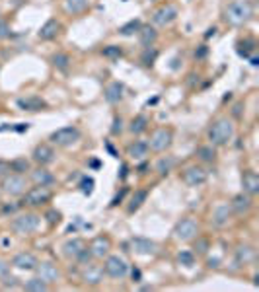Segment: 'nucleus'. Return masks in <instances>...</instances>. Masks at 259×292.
Masks as SVG:
<instances>
[{"label": "nucleus", "mask_w": 259, "mask_h": 292, "mask_svg": "<svg viewBox=\"0 0 259 292\" xmlns=\"http://www.w3.org/2000/svg\"><path fill=\"white\" fill-rule=\"evenodd\" d=\"M216 156H218V152H216L215 144H205L197 148V158L203 164H213V162H216Z\"/></svg>", "instance_id": "obj_30"}, {"label": "nucleus", "mask_w": 259, "mask_h": 292, "mask_svg": "<svg viewBox=\"0 0 259 292\" xmlns=\"http://www.w3.org/2000/svg\"><path fill=\"white\" fill-rule=\"evenodd\" d=\"M141 28H143V24H141L139 20H131L129 24H125V26H121V28H119V33H121V35H125V37H129V35L139 33V29Z\"/></svg>", "instance_id": "obj_39"}, {"label": "nucleus", "mask_w": 259, "mask_h": 292, "mask_svg": "<svg viewBox=\"0 0 259 292\" xmlns=\"http://www.w3.org/2000/svg\"><path fill=\"white\" fill-rule=\"evenodd\" d=\"M173 142V131L168 127H160L156 131H152L150 140H148V148L152 152H166Z\"/></svg>", "instance_id": "obj_7"}, {"label": "nucleus", "mask_w": 259, "mask_h": 292, "mask_svg": "<svg viewBox=\"0 0 259 292\" xmlns=\"http://www.w3.org/2000/svg\"><path fill=\"white\" fill-rule=\"evenodd\" d=\"M101 55H103V57H105V58H111V60H117V58L123 57V49H121L119 45H107V47H103Z\"/></svg>", "instance_id": "obj_40"}, {"label": "nucleus", "mask_w": 259, "mask_h": 292, "mask_svg": "<svg viewBox=\"0 0 259 292\" xmlns=\"http://www.w3.org/2000/svg\"><path fill=\"white\" fill-rule=\"evenodd\" d=\"M195 261H197V255H195L193 249H183V251L177 253V263L183 265V267H193Z\"/></svg>", "instance_id": "obj_38"}, {"label": "nucleus", "mask_w": 259, "mask_h": 292, "mask_svg": "<svg viewBox=\"0 0 259 292\" xmlns=\"http://www.w3.org/2000/svg\"><path fill=\"white\" fill-rule=\"evenodd\" d=\"M177 6H173V4H164V6H160L156 8L154 12H152V22L160 26V28H166V26H170L173 24L175 20H177Z\"/></svg>", "instance_id": "obj_11"}, {"label": "nucleus", "mask_w": 259, "mask_h": 292, "mask_svg": "<svg viewBox=\"0 0 259 292\" xmlns=\"http://www.w3.org/2000/svg\"><path fill=\"white\" fill-rule=\"evenodd\" d=\"M72 58L69 53H62V51H57V53H53L51 55V64L57 68V70H69V66H71Z\"/></svg>", "instance_id": "obj_32"}, {"label": "nucleus", "mask_w": 259, "mask_h": 292, "mask_svg": "<svg viewBox=\"0 0 259 292\" xmlns=\"http://www.w3.org/2000/svg\"><path fill=\"white\" fill-rule=\"evenodd\" d=\"M123 92H125L123 82H111L105 88V100L109 103H119L123 100Z\"/></svg>", "instance_id": "obj_26"}, {"label": "nucleus", "mask_w": 259, "mask_h": 292, "mask_svg": "<svg viewBox=\"0 0 259 292\" xmlns=\"http://www.w3.org/2000/svg\"><path fill=\"white\" fill-rule=\"evenodd\" d=\"M10 174V162H4L0 160V179L4 177V175Z\"/></svg>", "instance_id": "obj_49"}, {"label": "nucleus", "mask_w": 259, "mask_h": 292, "mask_svg": "<svg viewBox=\"0 0 259 292\" xmlns=\"http://www.w3.org/2000/svg\"><path fill=\"white\" fill-rule=\"evenodd\" d=\"M197 234H199V224L191 216L177 220V224L173 226V238L179 240V242H191Z\"/></svg>", "instance_id": "obj_9"}, {"label": "nucleus", "mask_w": 259, "mask_h": 292, "mask_svg": "<svg viewBox=\"0 0 259 292\" xmlns=\"http://www.w3.org/2000/svg\"><path fill=\"white\" fill-rule=\"evenodd\" d=\"M29 177H31V181L35 183V185H43V187H51V185H55V175L51 174L45 166H39V168H35V170H29Z\"/></svg>", "instance_id": "obj_19"}, {"label": "nucleus", "mask_w": 259, "mask_h": 292, "mask_svg": "<svg viewBox=\"0 0 259 292\" xmlns=\"http://www.w3.org/2000/svg\"><path fill=\"white\" fill-rule=\"evenodd\" d=\"M31 158H33L35 164H39V166H49V164L55 162L57 152H55L53 144H49V142H39V144L33 148Z\"/></svg>", "instance_id": "obj_12"}, {"label": "nucleus", "mask_w": 259, "mask_h": 292, "mask_svg": "<svg viewBox=\"0 0 259 292\" xmlns=\"http://www.w3.org/2000/svg\"><path fill=\"white\" fill-rule=\"evenodd\" d=\"M90 8V0H64V10L67 14L78 16L82 12H86Z\"/></svg>", "instance_id": "obj_29"}, {"label": "nucleus", "mask_w": 259, "mask_h": 292, "mask_svg": "<svg viewBox=\"0 0 259 292\" xmlns=\"http://www.w3.org/2000/svg\"><path fill=\"white\" fill-rule=\"evenodd\" d=\"M90 251H92V255L96 257V259H103V257H107L109 255V249H111V240L107 238V236H98V238H94V242L90 244Z\"/></svg>", "instance_id": "obj_20"}, {"label": "nucleus", "mask_w": 259, "mask_h": 292, "mask_svg": "<svg viewBox=\"0 0 259 292\" xmlns=\"http://www.w3.org/2000/svg\"><path fill=\"white\" fill-rule=\"evenodd\" d=\"M80 136H82V132L78 127H62V129H57L55 132H51V136H49V140H51V144L53 146H60V148H67V146H72L76 144L78 140H80Z\"/></svg>", "instance_id": "obj_5"}, {"label": "nucleus", "mask_w": 259, "mask_h": 292, "mask_svg": "<svg viewBox=\"0 0 259 292\" xmlns=\"http://www.w3.org/2000/svg\"><path fill=\"white\" fill-rule=\"evenodd\" d=\"M251 16H253V8L247 0H234L228 4L224 18L230 26H244L251 20Z\"/></svg>", "instance_id": "obj_2"}, {"label": "nucleus", "mask_w": 259, "mask_h": 292, "mask_svg": "<svg viewBox=\"0 0 259 292\" xmlns=\"http://www.w3.org/2000/svg\"><path fill=\"white\" fill-rule=\"evenodd\" d=\"M181 179H183V183H185L187 187H201L203 183L207 181V172L203 170L201 166L193 164V166H187V168L183 170Z\"/></svg>", "instance_id": "obj_13"}, {"label": "nucleus", "mask_w": 259, "mask_h": 292, "mask_svg": "<svg viewBox=\"0 0 259 292\" xmlns=\"http://www.w3.org/2000/svg\"><path fill=\"white\" fill-rule=\"evenodd\" d=\"M103 265H98V263H86V265H82V273H80V278H82V282L88 284V286H98L101 284V280H103Z\"/></svg>", "instance_id": "obj_10"}, {"label": "nucleus", "mask_w": 259, "mask_h": 292, "mask_svg": "<svg viewBox=\"0 0 259 292\" xmlns=\"http://www.w3.org/2000/svg\"><path fill=\"white\" fill-rule=\"evenodd\" d=\"M148 154H150V148H148V142H144V140H135V142H131L127 146V156L131 160L143 162L146 160Z\"/></svg>", "instance_id": "obj_22"}, {"label": "nucleus", "mask_w": 259, "mask_h": 292, "mask_svg": "<svg viewBox=\"0 0 259 292\" xmlns=\"http://www.w3.org/2000/svg\"><path fill=\"white\" fill-rule=\"evenodd\" d=\"M45 218H47V224H49V226H57L58 222H60V212L55 210V208H51V210H47Z\"/></svg>", "instance_id": "obj_42"}, {"label": "nucleus", "mask_w": 259, "mask_h": 292, "mask_svg": "<svg viewBox=\"0 0 259 292\" xmlns=\"http://www.w3.org/2000/svg\"><path fill=\"white\" fill-rule=\"evenodd\" d=\"M51 197H53V193H51L49 187L35 185V187H31V189H26L22 204L31 206V208H39V206H43V204L49 203V201H51Z\"/></svg>", "instance_id": "obj_6"}, {"label": "nucleus", "mask_w": 259, "mask_h": 292, "mask_svg": "<svg viewBox=\"0 0 259 292\" xmlns=\"http://www.w3.org/2000/svg\"><path fill=\"white\" fill-rule=\"evenodd\" d=\"M47 103L41 98H26V100H18V107L24 111H39L43 109Z\"/></svg>", "instance_id": "obj_34"}, {"label": "nucleus", "mask_w": 259, "mask_h": 292, "mask_svg": "<svg viewBox=\"0 0 259 292\" xmlns=\"http://www.w3.org/2000/svg\"><path fill=\"white\" fill-rule=\"evenodd\" d=\"M2 284H4V288H18V286H22L20 278L12 277V275H6V277L2 278Z\"/></svg>", "instance_id": "obj_44"}, {"label": "nucleus", "mask_w": 259, "mask_h": 292, "mask_svg": "<svg viewBox=\"0 0 259 292\" xmlns=\"http://www.w3.org/2000/svg\"><path fill=\"white\" fill-rule=\"evenodd\" d=\"M8 273H10V263L0 257V278H4Z\"/></svg>", "instance_id": "obj_47"}, {"label": "nucleus", "mask_w": 259, "mask_h": 292, "mask_svg": "<svg viewBox=\"0 0 259 292\" xmlns=\"http://www.w3.org/2000/svg\"><path fill=\"white\" fill-rule=\"evenodd\" d=\"M84 248H86L84 240L72 238V240H67V242L62 244V253H64V257H69V259H76V255H78Z\"/></svg>", "instance_id": "obj_24"}, {"label": "nucleus", "mask_w": 259, "mask_h": 292, "mask_svg": "<svg viewBox=\"0 0 259 292\" xmlns=\"http://www.w3.org/2000/svg\"><path fill=\"white\" fill-rule=\"evenodd\" d=\"M92 259H94L92 251H90L88 248H84L82 251H80V253H78V255H76V259H74V261H78L80 265H86V263H90Z\"/></svg>", "instance_id": "obj_43"}, {"label": "nucleus", "mask_w": 259, "mask_h": 292, "mask_svg": "<svg viewBox=\"0 0 259 292\" xmlns=\"http://www.w3.org/2000/svg\"><path fill=\"white\" fill-rule=\"evenodd\" d=\"M103 273L107 277L115 278V280H121V278H125L129 275V265L119 255H107L105 263H103Z\"/></svg>", "instance_id": "obj_8"}, {"label": "nucleus", "mask_w": 259, "mask_h": 292, "mask_svg": "<svg viewBox=\"0 0 259 292\" xmlns=\"http://www.w3.org/2000/svg\"><path fill=\"white\" fill-rule=\"evenodd\" d=\"M8 35H10V26L0 20V39H6Z\"/></svg>", "instance_id": "obj_48"}, {"label": "nucleus", "mask_w": 259, "mask_h": 292, "mask_svg": "<svg viewBox=\"0 0 259 292\" xmlns=\"http://www.w3.org/2000/svg\"><path fill=\"white\" fill-rule=\"evenodd\" d=\"M146 199H148V189H137L133 195H131L129 199V204H127V212H137L144 203H146Z\"/></svg>", "instance_id": "obj_25"}, {"label": "nucleus", "mask_w": 259, "mask_h": 292, "mask_svg": "<svg viewBox=\"0 0 259 292\" xmlns=\"http://www.w3.org/2000/svg\"><path fill=\"white\" fill-rule=\"evenodd\" d=\"M139 39H141V45L143 47H152L158 39V31L150 26H143L139 29Z\"/></svg>", "instance_id": "obj_28"}, {"label": "nucleus", "mask_w": 259, "mask_h": 292, "mask_svg": "<svg viewBox=\"0 0 259 292\" xmlns=\"http://www.w3.org/2000/svg\"><path fill=\"white\" fill-rule=\"evenodd\" d=\"M131 249L137 255H154L158 251V244L150 238H143V236H135L131 238Z\"/></svg>", "instance_id": "obj_14"}, {"label": "nucleus", "mask_w": 259, "mask_h": 292, "mask_svg": "<svg viewBox=\"0 0 259 292\" xmlns=\"http://www.w3.org/2000/svg\"><path fill=\"white\" fill-rule=\"evenodd\" d=\"M80 189H82V193L90 195V193L94 191V179H92V177H84L82 183H80Z\"/></svg>", "instance_id": "obj_45"}, {"label": "nucleus", "mask_w": 259, "mask_h": 292, "mask_svg": "<svg viewBox=\"0 0 259 292\" xmlns=\"http://www.w3.org/2000/svg\"><path fill=\"white\" fill-rule=\"evenodd\" d=\"M0 187H2V193L10 195V197H22L26 189H28V181L26 177L20 174H10L4 175L2 181H0Z\"/></svg>", "instance_id": "obj_4"}, {"label": "nucleus", "mask_w": 259, "mask_h": 292, "mask_svg": "<svg viewBox=\"0 0 259 292\" xmlns=\"http://www.w3.org/2000/svg\"><path fill=\"white\" fill-rule=\"evenodd\" d=\"M16 210H18V204H4L2 206V212H6V214H12Z\"/></svg>", "instance_id": "obj_50"}, {"label": "nucleus", "mask_w": 259, "mask_h": 292, "mask_svg": "<svg viewBox=\"0 0 259 292\" xmlns=\"http://www.w3.org/2000/svg\"><path fill=\"white\" fill-rule=\"evenodd\" d=\"M191 242H193V251H195V253H199V255H205V253H209V249H211V242H209L207 238H203V236H199V234H197V236H195Z\"/></svg>", "instance_id": "obj_37"}, {"label": "nucleus", "mask_w": 259, "mask_h": 292, "mask_svg": "<svg viewBox=\"0 0 259 292\" xmlns=\"http://www.w3.org/2000/svg\"><path fill=\"white\" fill-rule=\"evenodd\" d=\"M121 131H123V119L121 117H115L113 119V127H111V134H121Z\"/></svg>", "instance_id": "obj_46"}, {"label": "nucleus", "mask_w": 259, "mask_h": 292, "mask_svg": "<svg viewBox=\"0 0 259 292\" xmlns=\"http://www.w3.org/2000/svg\"><path fill=\"white\" fill-rule=\"evenodd\" d=\"M255 259V249L247 244H242L236 248V263L238 265H247Z\"/></svg>", "instance_id": "obj_27"}, {"label": "nucleus", "mask_w": 259, "mask_h": 292, "mask_svg": "<svg viewBox=\"0 0 259 292\" xmlns=\"http://www.w3.org/2000/svg\"><path fill=\"white\" fill-rule=\"evenodd\" d=\"M242 189L244 193L247 195H257L259 193V175L255 172H251V170H245L244 174H242Z\"/></svg>", "instance_id": "obj_23"}, {"label": "nucleus", "mask_w": 259, "mask_h": 292, "mask_svg": "<svg viewBox=\"0 0 259 292\" xmlns=\"http://www.w3.org/2000/svg\"><path fill=\"white\" fill-rule=\"evenodd\" d=\"M234 216L232 214V208L228 203H218L213 208V214H211V222H213V226L215 228H224V226H228V222L230 218Z\"/></svg>", "instance_id": "obj_16"}, {"label": "nucleus", "mask_w": 259, "mask_h": 292, "mask_svg": "<svg viewBox=\"0 0 259 292\" xmlns=\"http://www.w3.org/2000/svg\"><path fill=\"white\" fill-rule=\"evenodd\" d=\"M148 125H150V119L144 115V113H139V115L131 121L129 131L133 132V134H143V132L148 129Z\"/></svg>", "instance_id": "obj_33"}, {"label": "nucleus", "mask_w": 259, "mask_h": 292, "mask_svg": "<svg viewBox=\"0 0 259 292\" xmlns=\"http://www.w3.org/2000/svg\"><path fill=\"white\" fill-rule=\"evenodd\" d=\"M41 224V216L37 212H24L20 216H16L10 224L12 232L18 234V236H28V234H33Z\"/></svg>", "instance_id": "obj_3"}, {"label": "nucleus", "mask_w": 259, "mask_h": 292, "mask_svg": "<svg viewBox=\"0 0 259 292\" xmlns=\"http://www.w3.org/2000/svg\"><path fill=\"white\" fill-rule=\"evenodd\" d=\"M175 168V158L173 156H162L158 162H156V172L160 175H168Z\"/></svg>", "instance_id": "obj_35"}, {"label": "nucleus", "mask_w": 259, "mask_h": 292, "mask_svg": "<svg viewBox=\"0 0 259 292\" xmlns=\"http://www.w3.org/2000/svg\"><path fill=\"white\" fill-rule=\"evenodd\" d=\"M156 49H152V47H144V55H143V62L146 66H152V62H154V58H156Z\"/></svg>", "instance_id": "obj_41"}, {"label": "nucleus", "mask_w": 259, "mask_h": 292, "mask_svg": "<svg viewBox=\"0 0 259 292\" xmlns=\"http://www.w3.org/2000/svg\"><path fill=\"white\" fill-rule=\"evenodd\" d=\"M29 170H31V164H29V160H26V158H16V160L10 162V172L12 174H28Z\"/></svg>", "instance_id": "obj_36"}, {"label": "nucleus", "mask_w": 259, "mask_h": 292, "mask_svg": "<svg viewBox=\"0 0 259 292\" xmlns=\"http://www.w3.org/2000/svg\"><path fill=\"white\" fill-rule=\"evenodd\" d=\"M35 273H37V277L43 278L45 282H49V284L57 282L58 278H60V271H58V267L51 261H39L37 263V267H35Z\"/></svg>", "instance_id": "obj_18"}, {"label": "nucleus", "mask_w": 259, "mask_h": 292, "mask_svg": "<svg viewBox=\"0 0 259 292\" xmlns=\"http://www.w3.org/2000/svg\"><path fill=\"white\" fill-rule=\"evenodd\" d=\"M60 29H62L60 22L55 20V18H51V20H47L43 26H41V29L37 31V37H39L41 41H51V39H55L58 33H60Z\"/></svg>", "instance_id": "obj_21"}, {"label": "nucleus", "mask_w": 259, "mask_h": 292, "mask_svg": "<svg viewBox=\"0 0 259 292\" xmlns=\"http://www.w3.org/2000/svg\"><path fill=\"white\" fill-rule=\"evenodd\" d=\"M37 263H39V259H37L33 253H29V251H20V253H16L14 257H12L10 267H16V269H20V271H35Z\"/></svg>", "instance_id": "obj_17"}, {"label": "nucleus", "mask_w": 259, "mask_h": 292, "mask_svg": "<svg viewBox=\"0 0 259 292\" xmlns=\"http://www.w3.org/2000/svg\"><path fill=\"white\" fill-rule=\"evenodd\" d=\"M22 288L28 292H47L51 288V284L49 282H45L43 278L39 277H31L29 280H26L24 284H22Z\"/></svg>", "instance_id": "obj_31"}, {"label": "nucleus", "mask_w": 259, "mask_h": 292, "mask_svg": "<svg viewBox=\"0 0 259 292\" xmlns=\"http://www.w3.org/2000/svg\"><path fill=\"white\" fill-rule=\"evenodd\" d=\"M230 208H232V214H236V216H245L251 208H253V199H251V195H247V193H238V195H234V199H232L230 203Z\"/></svg>", "instance_id": "obj_15"}, {"label": "nucleus", "mask_w": 259, "mask_h": 292, "mask_svg": "<svg viewBox=\"0 0 259 292\" xmlns=\"http://www.w3.org/2000/svg\"><path fill=\"white\" fill-rule=\"evenodd\" d=\"M234 138V123L228 117H218L209 127V140L215 146H226Z\"/></svg>", "instance_id": "obj_1"}]
</instances>
